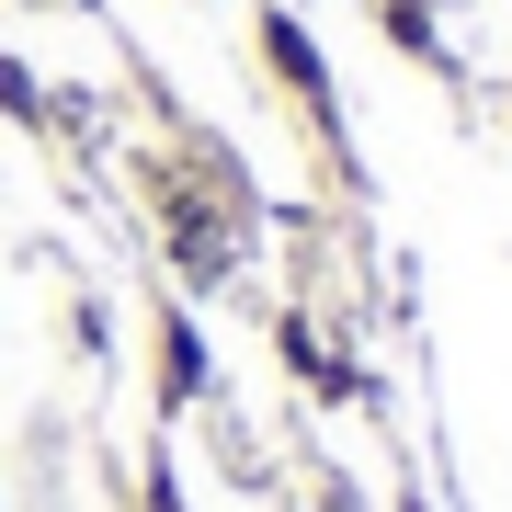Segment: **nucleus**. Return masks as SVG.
Instances as JSON below:
<instances>
[{
	"label": "nucleus",
	"mask_w": 512,
	"mask_h": 512,
	"mask_svg": "<svg viewBox=\"0 0 512 512\" xmlns=\"http://www.w3.org/2000/svg\"><path fill=\"white\" fill-rule=\"evenodd\" d=\"M160 365H171V399H194V376H205V353H194V330H171V342H160Z\"/></svg>",
	"instance_id": "obj_1"
}]
</instances>
